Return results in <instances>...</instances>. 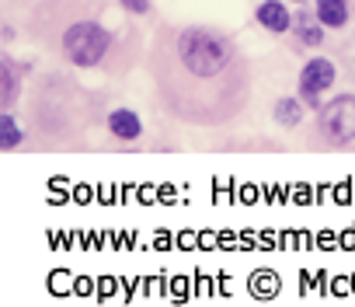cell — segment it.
<instances>
[{"label": "cell", "mask_w": 355, "mask_h": 307, "mask_svg": "<svg viewBox=\"0 0 355 307\" xmlns=\"http://www.w3.org/2000/svg\"><path fill=\"white\" fill-rule=\"evenodd\" d=\"M153 77L171 115L220 126L248 105V63L237 46L213 28H178L153 49Z\"/></svg>", "instance_id": "6da1fadb"}, {"label": "cell", "mask_w": 355, "mask_h": 307, "mask_svg": "<svg viewBox=\"0 0 355 307\" xmlns=\"http://www.w3.org/2000/svg\"><path fill=\"white\" fill-rule=\"evenodd\" d=\"M63 49H67L70 63H77V67H94V63L105 56V49H108V32H105L98 22H77V25L67 28Z\"/></svg>", "instance_id": "7a4b0ae2"}, {"label": "cell", "mask_w": 355, "mask_h": 307, "mask_svg": "<svg viewBox=\"0 0 355 307\" xmlns=\"http://www.w3.org/2000/svg\"><path fill=\"white\" fill-rule=\"evenodd\" d=\"M320 129L331 140H355V94H341L320 108Z\"/></svg>", "instance_id": "3957f363"}, {"label": "cell", "mask_w": 355, "mask_h": 307, "mask_svg": "<svg viewBox=\"0 0 355 307\" xmlns=\"http://www.w3.org/2000/svg\"><path fill=\"white\" fill-rule=\"evenodd\" d=\"M331 84H334V63L324 60V56L310 60V63L300 70V91H303V98H310V101H317Z\"/></svg>", "instance_id": "277c9868"}, {"label": "cell", "mask_w": 355, "mask_h": 307, "mask_svg": "<svg viewBox=\"0 0 355 307\" xmlns=\"http://www.w3.org/2000/svg\"><path fill=\"white\" fill-rule=\"evenodd\" d=\"M258 25L268 32H289V11L279 0H261L258 4Z\"/></svg>", "instance_id": "5b68a950"}, {"label": "cell", "mask_w": 355, "mask_h": 307, "mask_svg": "<svg viewBox=\"0 0 355 307\" xmlns=\"http://www.w3.org/2000/svg\"><path fill=\"white\" fill-rule=\"evenodd\" d=\"M108 129H112L119 140H136V136L143 133V122H139L136 112H129V108H115V112L108 115Z\"/></svg>", "instance_id": "8992f818"}, {"label": "cell", "mask_w": 355, "mask_h": 307, "mask_svg": "<svg viewBox=\"0 0 355 307\" xmlns=\"http://www.w3.org/2000/svg\"><path fill=\"white\" fill-rule=\"evenodd\" d=\"M317 22L324 28H341L348 22V0H317Z\"/></svg>", "instance_id": "52a82bcc"}, {"label": "cell", "mask_w": 355, "mask_h": 307, "mask_svg": "<svg viewBox=\"0 0 355 307\" xmlns=\"http://www.w3.org/2000/svg\"><path fill=\"white\" fill-rule=\"evenodd\" d=\"M275 119H279L282 126H296V122L303 119V105H300L296 98H282V101L275 105Z\"/></svg>", "instance_id": "ba28073f"}, {"label": "cell", "mask_w": 355, "mask_h": 307, "mask_svg": "<svg viewBox=\"0 0 355 307\" xmlns=\"http://www.w3.org/2000/svg\"><path fill=\"white\" fill-rule=\"evenodd\" d=\"M18 143H21V129L15 126V115L4 112V119H0V147H4V150H15Z\"/></svg>", "instance_id": "9c48e42d"}, {"label": "cell", "mask_w": 355, "mask_h": 307, "mask_svg": "<svg viewBox=\"0 0 355 307\" xmlns=\"http://www.w3.org/2000/svg\"><path fill=\"white\" fill-rule=\"evenodd\" d=\"M296 32H300V39H303L306 46H320V42H324V28H317V25H313L310 18H303Z\"/></svg>", "instance_id": "30bf717a"}, {"label": "cell", "mask_w": 355, "mask_h": 307, "mask_svg": "<svg viewBox=\"0 0 355 307\" xmlns=\"http://www.w3.org/2000/svg\"><path fill=\"white\" fill-rule=\"evenodd\" d=\"M11 101H15V70L11 63H4V108H11Z\"/></svg>", "instance_id": "8fae6325"}, {"label": "cell", "mask_w": 355, "mask_h": 307, "mask_svg": "<svg viewBox=\"0 0 355 307\" xmlns=\"http://www.w3.org/2000/svg\"><path fill=\"white\" fill-rule=\"evenodd\" d=\"M122 8H129V11L143 15V11H150V0H122Z\"/></svg>", "instance_id": "7c38bea8"}, {"label": "cell", "mask_w": 355, "mask_h": 307, "mask_svg": "<svg viewBox=\"0 0 355 307\" xmlns=\"http://www.w3.org/2000/svg\"><path fill=\"white\" fill-rule=\"evenodd\" d=\"M296 4H303V0H296Z\"/></svg>", "instance_id": "4fadbf2b"}]
</instances>
